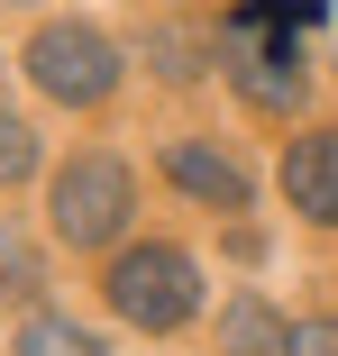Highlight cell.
I'll use <instances>...</instances> for the list:
<instances>
[{"label":"cell","mask_w":338,"mask_h":356,"mask_svg":"<svg viewBox=\"0 0 338 356\" xmlns=\"http://www.w3.org/2000/svg\"><path fill=\"white\" fill-rule=\"evenodd\" d=\"M329 0H238L229 28H220V74L238 83L247 110H275L293 119L311 101V74H302V46H293V19H320Z\"/></svg>","instance_id":"1"},{"label":"cell","mask_w":338,"mask_h":356,"mask_svg":"<svg viewBox=\"0 0 338 356\" xmlns=\"http://www.w3.org/2000/svg\"><path fill=\"white\" fill-rule=\"evenodd\" d=\"M28 83L46 101H64V110H101L119 92V46L101 28H83V19H55V28L28 37Z\"/></svg>","instance_id":"2"},{"label":"cell","mask_w":338,"mask_h":356,"mask_svg":"<svg viewBox=\"0 0 338 356\" xmlns=\"http://www.w3.org/2000/svg\"><path fill=\"white\" fill-rule=\"evenodd\" d=\"M101 293L119 320H138V329H183L201 311V265L183 247H128L110 274H101Z\"/></svg>","instance_id":"3"},{"label":"cell","mask_w":338,"mask_h":356,"mask_svg":"<svg viewBox=\"0 0 338 356\" xmlns=\"http://www.w3.org/2000/svg\"><path fill=\"white\" fill-rule=\"evenodd\" d=\"M138 210V183H128L119 156H74L55 174V238L64 247H110Z\"/></svg>","instance_id":"4"},{"label":"cell","mask_w":338,"mask_h":356,"mask_svg":"<svg viewBox=\"0 0 338 356\" xmlns=\"http://www.w3.org/2000/svg\"><path fill=\"white\" fill-rule=\"evenodd\" d=\"M284 192H293V210H302V220L338 229V128L293 137V156H284Z\"/></svg>","instance_id":"5"},{"label":"cell","mask_w":338,"mask_h":356,"mask_svg":"<svg viewBox=\"0 0 338 356\" xmlns=\"http://www.w3.org/2000/svg\"><path fill=\"white\" fill-rule=\"evenodd\" d=\"M220 356H293V320L265 302V293H238L220 311Z\"/></svg>","instance_id":"6"},{"label":"cell","mask_w":338,"mask_h":356,"mask_svg":"<svg viewBox=\"0 0 338 356\" xmlns=\"http://www.w3.org/2000/svg\"><path fill=\"white\" fill-rule=\"evenodd\" d=\"M165 174L192 192V201H211V210H247V174L211 147H165Z\"/></svg>","instance_id":"7"},{"label":"cell","mask_w":338,"mask_h":356,"mask_svg":"<svg viewBox=\"0 0 338 356\" xmlns=\"http://www.w3.org/2000/svg\"><path fill=\"white\" fill-rule=\"evenodd\" d=\"M211 55H220V37L192 28V19H156V28H147V64H156V74H174V83H192Z\"/></svg>","instance_id":"8"},{"label":"cell","mask_w":338,"mask_h":356,"mask_svg":"<svg viewBox=\"0 0 338 356\" xmlns=\"http://www.w3.org/2000/svg\"><path fill=\"white\" fill-rule=\"evenodd\" d=\"M10 356H110L83 320H64V311H37V320H19V347Z\"/></svg>","instance_id":"9"},{"label":"cell","mask_w":338,"mask_h":356,"mask_svg":"<svg viewBox=\"0 0 338 356\" xmlns=\"http://www.w3.org/2000/svg\"><path fill=\"white\" fill-rule=\"evenodd\" d=\"M28 174H37V128H28L19 110H0V192L28 183Z\"/></svg>","instance_id":"10"},{"label":"cell","mask_w":338,"mask_h":356,"mask_svg":"<svg viewBox=\"0 0 338 356\" xmlns=\"http://www.w3.org/2000/svg\"><path fill=\"white\" fill-rule=\"evenodd\" d=\"M37 283H46V265H37V247H28V238H19L10 220H0V293H19V302H28Z\"/></svg>","instance_id":"11"},{"label":"cell","mask_w":338,"mask_h":356,"mask_svg":"<svg viewBox=\"0 0 338 356\" xmlns=\"http://www.w3.org/2000/svg\"><path fill=\"white\" fill-rule=\"evenodd\" d=\"M293 356H338V320H311V329H293Z\"/></svg>","instance_id":"12"}]
</instances>
